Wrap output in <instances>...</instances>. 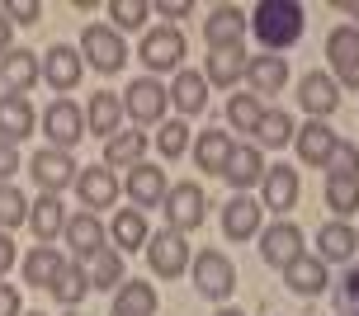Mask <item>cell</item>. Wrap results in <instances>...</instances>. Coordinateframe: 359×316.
<instances>
[{"mask_svg":"<svg viewBox=\"0 0 359 316\" xmlns=\"http://www.w3.org/2000/svg\"><path fill=\"white\" fill-rule=\"evenodd\" d=\"M246 24H251V34L260 38V48L279 57V53H288V48L303 38L307 10L298 5V0H260L251 15H246Z\"/></svg>","mask_w":359,"mask_h":316,"instance_id":"1","label":"cell"},{"mask_svg":"<svg viewBox=\"0 0 359 316\" xmlns=\"http://www.w3.org/2000/svg\"><path fill=\"white\" fill-rule=\"evenodd\" d=\"M189 279L208 302H227L236 293V264L222 255V250H198L189 260Z\"/></svg>","mask_w":359,"mask_h":316,"instance_id":"2","label":"cell"},{"mask_svg":"<svg viewBox=\"0 0 359 316\" xmlns=\"http://www.w3.org/2000/svg\"><path fill=\"white\" fill-rule=\"evenodd\" d=\"M203 208H208V198H203V189H198L194 179H180V184H170L161 198V212H165V227L170 231H198L203 227Z\"/></svg>","mask_w":359,"mask_h":316,"instance_id":"3","label":"cell"},{"mask_svg":"<svg viewBox=\"0 0 359 316\" xmlns=\"http://www.w3.org/2000/svg\"><path fill=\"white\" fill-rule=\"evenodd\" d=\"M81 62H90L95 71H104V76L123 71V62H128L123 34H114L109 24H86V34H81Z\"/></svg>","mask_w":359,"mask_h":316,"instance_id":"4","label":"cell"},{"mask_svg":"<svg viewBox=\"0 0 359 316\" xmlns=\"http://www.w3.org/2000/svg\"><path fill=\"white\" fill-rule=\"evenodd\" d=\"M123 99V114L133 118V123H165V109H170V95H165V85L156 81V76H142V81H133V85L118 95Z\"/></svg>","mask_w":359,"mask_h":316,"instance_id":"5","label":"cell"},{"mask_svg":"<svg viewBox=\"0 0 359 316\" xmlns=\"http://www.w3.org/2000/svg\"><path fill=\"white\" fill-rule=\"evenodd\" d=\"M147 264H151V274L156 279H180L184 269H189V241L180 236V231H170V227H161L156 236H147Z\"/></svg>","mask_w":359,"mask_h":316,"instance_id":"6","label":"cell"},{"mask_svg":"<svg viewBox=\"0 0 359 316\" xmlns=\"http://www.w3.org/2000/svg\"><path fill=\"white\" fill-rule=\"evenodd\" d=\"M326 57H331V81L341 90H359V29L341 24L326 34Z\"/></svg>","mask_w":359,"mask_h":316,"instance_id":"7","label":"cell"},{"mask_svg":"<svg viewBox=\"0 0 359 316\" xmlns=\"http://www.w3.org/2000/svg\"><path fill=\"white\" fill-rule=\"evenodd\" d=\"M43 132H48V146L53 151H72L76 142H86V114H81V104L76 99H53L48 104V114H43Z\"/></svg>","mask_w":359,"mask_h":316,"instance_id":"8","label":"cell"},{"mask_svg":"<svg viewBox=\"0 0 359 316\" xmlns=\"http://www.w3.org/2000/svg\"><path fill=\"white\" fill-rule=\"evenodd\" d=\"M29 175H34V184L43 193H57V198H62V189H72V184H76L81 165L72 160V151H53V146H43V151L29 156Z\"/></svg>","mask_w":359,"mask_h":316,"instance_id":"9","label":"cell"},{"mask_svg":"<svg viewBox=\"0 0 359 316\" xmlns=\"http://www.w3.org/2000/svg\"><path fill=\"white\" fill-rule=\"evenodd\" d=\"M137 57H142L147 71H180V62H184V34H180L175 24H161V29H147L142 34V48H137Z\"/></svg>","mask_w":359,"mask_h":316,"instance_id":"10","label":"cell"},{"mask_svg":"<svg viewBox=\"0 0 359 316\" xmlns=\"http://www.w3.org/2000/svg\"><path fill=\"white\" fill-rule=\"evenodd\" d=\"M246 10H236V5H213V15L203 19V43H208V53H232L241 48V38H246Z\"/></svg>","mask_w":359,"mask_h":316,"instance_id":"11","label":"cell"},{"mask_svg":"<svg viewBox=\"0 0 359 316\" xmlns=\"http://www.w3.org/2000/svg\"><path fill=\"white\" fill-rule=\"evenodd\" d=\"M72 189L81 198V212H100V208H114L118 203V175L109 165H86Z\"/></svg>","mask_w":359,"mask_h":316,"instance_id":"12","label":"cell"},{"mask_svg":"<svg viewBox=\"0 0 359 316\" xmlns=\"http://www.w3.org/2000/svg\"><path fill=\"white\" fill-rule=\"evenodd\" d=\"M303 227L298 222H274V227L260 231V260L269 264V269H288V264L303 255Z\"/></svg>","mask_w":359,"mask_h":316,"instance_id":"13","label":"cell"},{"mask_svg":"<svg viewBox=\"0 0 359 316\" xmlns=\"http://www.w3.org/2000/svg\"><path fill=\"white\" fill-rule=\"evenodd\" d=\"M298 104L307 109V118L326 123V118L341 109V85H336L326 71H307L303 81H298Z\"/></svg>","mask_w":359,"mask_h":316,"instance_id":"14","label":"cell"},{"mask_svg":"<svg viewBox=\"0 0 359 316\" xmlns=\"http://www.w3.org/2000/svg\"><path fill=\"white\" fill-rule=\"evenodd\" d=\"M62 241L72 246L76 264H86V260H95V255L104 250L109 231H104V222H100L95 212H72V217H67V231H62Z\"/></svg>","mask_w":359,"mask_h":316,"instance_id":"15","label":"cell"},{"mask_svg":"<svg viewBox=\"0 0 359 316\" xmlns=\"http://www.w3.org/2000/svg\"><path fill=\"white\" fill-rule=\"evenodd\" d=\"M336 132L326 123H317V118H307V128H298L293 132V146H298V160L303 165H312V170H326L331 165V156H336Z\"/></svg>","mask_w":359,"mask_h":316,"instance_id":"16","label":"cell"},{"mask_svg":"<svg viewBox=\"0 0 359 316\" xmlns=\"http://www.w3.org/2000/svg\"><path fill=\"white\" fill-rule=\"evenodd\" d=\"M165 189H170V184H165V170L161 165H133V170H128V179H123V193L128 198H133V208L142 212V208H161V198H165Z\"/></svg>","mask_w":359,"mask_h":316,"instance_id":"17","label":"cell"},{"mask_svg":"<svg viewBox=\"0 0 359 316\" xmlns=\"http://www.w3.org/2000/svg\"><path fill=\"white\" fill-rule=\"evenodd\" d=\"M43 62V81L53 90H76L81 85V76H86V62H81V53L76 48H67V43H57V48H48V57H38Z\"/></svg>","mask_w":359,"mask_h":316,"instance_id":"18","label":"cell"},{"mask_svg":"<svg viewBox=\"0 0 359 316\" xmlns=\"http://www.w3.org/2000/svg\"><path fill=\"white\" fill-rule=\"evenodd\" d=\"M0 81H5L10 95H29V90L43 81V62H38V53H29V48H10V53L0 57Z\"/></svg>","mask_w":359,"mask_h":316,"instance_id":"19","label":"cell"},{"mask_svg":"<svg viewBox=\"0 0 359 316\" xmlns=\"http://www.w3.org/2000/svg\"><path fill=\"white\" fill-rule=\"evenodd\" d=\"M38 114L29 104V95H0V142L19 146L24 137H34Z\"/></svg>","mask_w":359,"mask_h":316,"instance_id":"20","label":"cell"},{"mask_svg":"<svg viewBox=\"0 0 359 316\" xmlns=\"http://www.w3.org/2000/svg\"><path fill=\"white\" fill-rule=\"evenodd\" d=\"M260 217H265V208H260L255 198L232 193L227 208H222V236H227V241H251V236H260Z\"/></svg>","mask_w":359,"mask_h":316,"instance_id":"21","label":"cell"},{"mask_svg":"<svg viewBox=\"0 0 359 316\" xmlns=\"http://www.w3.org/2000/svg\"><path fill=\"white\" fill-rule=\"evenodd\" d=\"M359 250V231L350 227V222H326V227H317V260L322 264H350Z\"/></svg>","mask_w":359,"mask_h":316,"instance_id":"22","label":"cell"},{"mask_svg":"<svg viewBox=\"0 0 359 316\" xmlns=\"http://www.w3.org/2000/svg\"><path fill=\"white\" fill-rule=\"evenodd\" d=\"M298 203V170L293 165H265V179H260V208H274V212H288Z\"/></svg>","mask_w":359,"mask_h":316,"instance_id":"23","label":"cell"},{"mask_svg":"<svg viewBox=\"0 0 359 316\" xmlns=\"http://www.w3.org/2000/svg\"><path fill=\"white\" fill-rule=\"evenodd\" d=\"M86 132L95 137H114V132H123V99L114 95V90H95L86 104Z\"/></svg>","mask_w":359,"mask_h":316,"instance_id":"24","label":"cell"},{"mask_svg":"<svg viewBox=\"0 0 359 316\" xmlns=\"http://www.w3.org/2000/svg\"><path fill=\"white\" fill-rule=\"evenodd\" d=\"M67 203L57 198V193H43L38 203H29V227H34V236H38V246H53L57 236L67 231Z\"/></svg>","mask_w":359,"mask_h":316,"instance_id":"25","label":"cell"},{"mask_svg":"<svg viewBox=\"0 0 359 316\" xmlns=\"http://www.w3.org/2000/svg\"><path fill=\"white\" fill-rule=\"evenodd\" d=\"M246 81H251L255 99H260V95H279V90L288 85V57H274V53L246 57Z\"/></svg>","mask_w":359,"mask_h":316,"instance_id":"26","label":"cell"},{"mask_svg":"<svg viewBox=\"0 0 359 316\" xmlns=\"http://www.w3.org/2000/svg\"><path fill=\"white\" fill-rule=\"evenodd\" d=\"M222 179H227L232 189H251V184H260V179H265V151H260V146H232Z\"/></svg>","mask_w":359,"mask_h":316,"instance_id":"27","label":"cell"},{"mask_svg":"<svg viewBox=\"0 0 359 316\" xmlns=\"http://www.w3.org/2000/svg\"><path fill=\"white\" fill-rule=\"evenodd\" d=\"M284 283L298 293V298H317V293H326V283H331V279H326V264L303 250V255L284 269Z\"/></svg>","mask_w":359,"mask_h":316,"instance_id":"28","label":"cell"},{"mask_svg":"<svg viewBox=\"0 0 359 316\" xmlns=\"http://www.w3.org/2000/svg\"><path fill=\"white\" fill-rule=\"evenodd\" d=\"M170 104L180 109V114H203V104H208V81L198 76V71H189V67H180L175 71V81H170Z\"/></svg>","mask_w":359,"mask_h":316,"instance_id":"29","label":"cell"},{"mask_svg":"<svg viewBox=\"0 0 359 316\" xmlns=\"http://www.w3.org/2000/svg\"><path fill=\"white\" fill-rule=\"evenodd\" d=\"M147 146H151L147 132H114L104 142V165L109 170H133V165H142Z\"/></svg>","mask_w":359,"mask_h":316,"instance_id":"30","label":"cell"},{"mask_svg":"<svg viewBox=\"0 0 359 316\" xmlns=\"http://www.w3.org/2000/svg\"><path fill=\"white\" fill-rule=\"evenodd\" d=\"M109 236H114V250H118V255H128V250H142L147 246V236H151V231H147V217L137 208H118L114 212V222H109Z\"/></svg>","mask_w":359,"mask_h":316,"instance_id":"31","label":"cell"},{"mask_svg":"<svg viewBox=\"0 0 359 316\" xmlns=\"http://www.w3.org/2000/svg\"><path fill=\"white\" fill-rule=\"evenodd\" d=\"M62 269H67L62 246H34V250H29V260H24V283H34V288H53Z\"/></svg>","mask_w":359,"mask_h":316,"instance_id":"32","label":"cell"},{"mask_svg":"<svg viewBox=\"0 0 359 316\" xmlns=\"http://www.w3.org/2000/svg\"><path fill=\"white\" fill-rule=\"evenodd\" d=\"M236 142L222 132V128H208V132H198V146H194V160L203 175H222L227 170V156H232Z\"/></svg>","mask_w":359,"mask_h":316,"instance_id":"33","label":"cell"},{"mask_svg":"<svg viewBox=\"0 0 359 316\" xmlns=\"http://www.w3.org/2000/svg\"><path fill=\"white\" fill-rule=\"evenodd\" d=\"M156 307H161V298L142 279H123L118 293H114V312H123V316H156Z\"/></svg>","mask_w":359,"mask_h":316,"instance_id":"34","label":"cell"},{"mask_svg":"<svg viewBox=\"0 0 359 316\" xmlns=\"http://www.w3.org/2000/svg\"><path fill=\"white\" fill-rule=\"evenodd\" d=\"M241 76H246V53H241V48H232V53H208V71H203L208 85L236 90Z\"/></svg>","mask_w":359,"mask_h":316,"instance_id":"35","label":"cell"},{"mask_svg":"<svg viewBox=\"0 0 359 316\" xmlns=\"http://www.w3.org/2000/svg\"><path fill=\"white\" fill-rule=\"evenodd\" d=\"M48 293H53V298L62 302L67 312H76V307L86 302V293H90V274H86V264H67V269L57 274V283L48 288Z\"/></svg>","mask_w":359,"mask_h":316,"instance_id":"36","label":"cell"},{"mask_svg":"<svg viewBox=\"0 0 359 316\" xmlns=\"http://www.w3.org/2000/svg\"><path fill=\"white\" fill-rule=\"evenodd\" d=\"M90 288H100V293H118V283H123V255L114 246H104L95 260H90Z\"/></svg>","mask_w":359,"mask_h":316,"instance_id":"37","label":"cell"},{"mask_svg":"<svg viewBox=\"0 0 359 316\" xmlns=\"http://www.w3.org/2000/svg\"><path fill=\"white\" fill-rule=\"evenodd\" d=\"M326 208L336 212L341 222H350V212H359V179L326 175Z\"/></svg>","mask_w":359,"mask_h":316,"instance_id":"38","label":"cell"},{"mask_svg":"<svg viewBox=\"0 0 359 316\" xmlns=\"http://www.w3.org/2000/svg\"><path fill=\"white\" fill-rule=\"evenodd\" d=\"M255 137H260V146H284V142H293V118L284 109H265L255 123Z\"/></svg>","mask_w":359,"mask_h":316,"instance_id":"39","label":"cell"},{"mask_svg":"<svg viewBox=\"0 0 359 316\" xmlns=\"http://www.w3.org/2000/svg\"><path fill=\"white\" fill-rule=\"evenodd\" d=\"M109 19H114L109 24L114 34H128V29H142L147 19H151V5L147 0H114L109 5Z\"/></svg>","mask_w":359,"mask_h":316,"instance_id":"40","label":"cell"},{"mask_svg":"<svg viewBox=\"0 0 359 316\" xmlns=\"http://www.w3.org/2000/svg\"><path fill=\"white\" fill-rule=\"evenodd\" d=\"M260 114H265V104H260L255 95H232V99H227V123H232L236 132H255Z\"/></svg>","mask_w":359,"mask_h":316,"instance_id":"41","label":"cell"},{"mask_svg":"<svg viewBox=\"0 0 359 316\" xmlns=\"http://www.w3.org/2000/svg\"><path fill=\"white\" fill-rule=\"evenodd\" d=\"M29 222V198L15 184H0V231H15Z\"/></svg>","mask_w":359,"mask_h":316,"instance_id":"42","label":"cell"},{"mask_svg":"<svg viewBox=\"0 0 359 316\" xmlns=\"http://www.w3.org/2000/svg\"><path fill=\"white\" fill-rule=\"evenodd\" d=\"M156 146H161L165 160H180L184 151H189V123H184V118H170V123H161V132H156Z\"/></svg>","mask_w":359,"mask_h":316,"instance_id":"43","label":"cell"},{"mask_svg":"<svg viewBox=\"0 0 359 316\" xmlns=\"http://www.w3.org/2000/svg\"><path fill=\"white\" fill-rule=\"evenodd\" d=\"M326 175L359 179V146H350V142H336V156H331V165H326Z\"/></svg>","mask_w":359,"mask_h":316,"instance_id":"44","label":"cell"},{"mask_svg":"<svg viewBox=\"0 0 359 316\" xmlns=\"http://www.w3.org/2000/svg\"><path fill=\"white\" fill-rule=\"evenodd\" d=\"M336 307H341L345 316H359V264H350L341 279V293H336Z\"/></svg>","mask_w":359,"mask_h":316,"instance_id":"45","label":"cell"},{"mask_svg":"<svg viewBox=\"0 0 359 316\" xmlns=\"http://www.w3.org/2000/svg\"><path fill=\"white\" fill-rule=\"evenodd\" d=\"M5 19H10V24H38V19H43V5H38V0H10V5H5Z\"/></svg>","mask_w":359,"mask_h":316,"instance_id":"46","label":"cell"},{"mask_svg":"<svg viewBox=\"0 0 359 316\" xmlns=\"http://www.w3.org/2000/svg\"><path fill=\"white\" fill-rule=\"evenodd\" d=\"M0 316H24V302H19V288L0 283Z\"/></svg>","mask_w":359,"mask_h":316,"instance_id":"47","label":"cell"},{"mask_svg":"<svg viewBox=\"0 0 359 316\" xmlns=\"http://www.w3.org/2000/svg\"><path fill=\"white\" fill-rule=\"evenodd\" d=\"M19 170V151L10 142H0V184H10V175Z\"/></svg>","mask_w":359,"mask_h":316,"instance_id":"48","label":"cell"},{"mask_svg":"<svg viewBox=\"0 0 359 316\" xmlns=\"http://www.w3.org/2000/svg\"><path fill=\"white\" fill-rule=\"evenodd\" d=\"M156 10H161V19H189V15H194V5H189V0H161Z\"/></svg>","mask_w":359,"mask_h":316,"instance_id":"49","label":"cell"},{"mask_svg":"<svg viewBox=\"0 0 359 316\" xmlns=\"http://www.w3.org/2000/svg\"><path fill=\"white\" fill-rule=\"evenodd\" d=\"M10 264H15V241H10V231H0V279L10 274Z\"/></svg>","mask_w":359,"mask_h":316,"instance_id":"50","label":"cell"},{"mask_svg":"<svg viewBox=\"0 0 359 316\" xmlns=\"http://www.w3.org/2000/svg\"><path fill=\"white\" fill-rule=\"evenodd\" d=\"M10 29H15V24H10V19H5V10H0V57L10 53Z\"/></svg>","mask_w":359,"mask_h":316,"instance_id":"51","label":"cell"},{"mask_svg":"<svg viewBox=\"0 0 359 316\" xmlns=\"http://www.w3.org/2000/svg\"><path fill=\"white\" fill-rule=\"evenodd\" d=\"M341 10H345V15H350V19H359V0H345ZM355 29H359V24H355Z\"/></svg>","mask_w":359,"mask_h":316,"instance_id":"52","label":"cell"},{"mask_svg":"<svg viewBox=\"0 0 359 316\" xmlns=\"http://www.w3.org/2000/svg\"><path fill=\"white\" fill-rule=\"evenodd\" d=\"M213 316H241V312H236V307H222V312H213Z\"/></svg>","mask_w":359,"mask_h":316,"instance_id":"53","label":"cell"},{"mask_svg":"<svg viewBox=\"0 0 359 316\" xmlns=\"http://www.w3.org/2000/svg\"><path fill=\"white\" fill-rule=\"evenodd\" d=\"M24 316H48V312H24Z\"/></svg>","mask_w":359,"mask_h":316,"instance_id":"54","label":"cell"},{"mask_svg":"<svg viewBox=\"0 0 359 316\" xmlns=\"http://www.w3.org/2000/svg\"><path fill=\"white\" fill-rule=\"evenodd\" d=\"M109 316H123V312H109Z\"/></svg>","mask_w":359,"mask_h":316,"instance_id":"55","label":"cell"},{"mask_svg":"<svg viewBox=\"0 0 359 316\" xmlns=\"http://www.w3.org/2000/svg\"><path fill=\"white\" fill-rule=\"evenodd\" d=\"M67 316H81V312H67Z\"/></svg>","mask_w":359,"mask_h":316,"instance_id":"56","label":"cell"}]
</instances>
